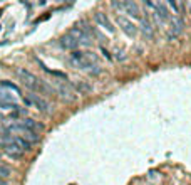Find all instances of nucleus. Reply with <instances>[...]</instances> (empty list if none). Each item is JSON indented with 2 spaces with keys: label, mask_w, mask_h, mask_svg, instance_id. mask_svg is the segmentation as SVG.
<instances>
[{
  "label": "nucleus",
  "mask_w": 191,
  "mask_h": 185,
  "mask_svg": "<svg viewBox=\"0 0 191 185\" xmlns=\"http://www.w3.org/2000/svg\"><path fill=\"white\" fill-rule=\"evenodd\" d=\"M2 88H8V89H12V91H15V93H19V88L15 86L14 82H8V81H2Z\"/></svg>",
  "instance_id": "obj_15"
},
{
  "label": "nucleus",
  "mask_w": 191,
  "mask_h": 185,
  "mask_svg": "<svg viewBox=\"0 0 191 185\" xmlns=\"http://www.w3.org/2000/svg\"><path fill=\"white\" fill-rule=\"evenodd\" d=\"M117 24H119V27L123 29L128 35H131V37L136 35L137 29H136V25H134L129 19H126V17H123V15H117Z\"/></svg>",
  "instance_id": "obj_6"
},
{
  "label": "nucleus",
  "mask_w": 191,
  "mask_h": 185,
  "mask_svg": "<svg viewBox=\"0 0 191 185\" xmlns=\"http://www.w3.org/2000/svg\"><path fill=\"white\" fill-rule=\"evenodd\" d=\"M12 175V170H10V167H7V165L0 163V178L3 180V178H8Z\"/></svg>",
  "instance_id": "obj_13"
},
{
  "label": "nucleus",
  "mask_w": 191,
  "mask_h": 185,
  "mask_svg": "<svg viewBox=\"0 0 191 185\" xmlns=\"http://www.w3.org/2000/svg\"><path fill=\"white\" fill-rule=\"evenodd\" d=\"M94 19L97 20V24H99L101 27H104L106 30H109V32H114L112 24L109 22V19L106 17V14H104V12H96V14H94Z\"/></svg>",
  "instance_id": "obj_10"
},
{
  "label": "nucleus",
  "mask_w": 191,
  "mask_h": 185,
  "mask_svg": "<svg viewBox=\"0 0 191 185\" xmlns=\"http://www.w3.org/2000/svg\"><path fill=\"white\" fill-rule=\"evenodd\" d=\"M67 34L72 35L75 41L79 42V46H81V44H82V46H91V44H92V41H91V35H89L82 27H72V29L67 32Z\"/></svg>",
  "instance_id": "obj_4"
},
{
  "label": "nucleus",
  "mask_w": 191,
  "mask_h": 185,
  "mask_svg": "<svg viewBox=\"0 0 191 185\" xmlns=\"http://www.w3.org/2000/svg\"><path fill=\"white\" fill-rule=\"evenodd\" d=\"M54 93H57L64 101H74L75 99V94L72 93V89L69 88L67 84H64V82H55Z\"/></svg>",
  "instance_id": "obj_5"
},
{
  "label": "nucleus",
  "mask_w": 191,
  "mask_h": 185,
  "mask_svg": "<svg viewBox=\"0 0 191 185\" xmlns=\"http://www.w3.org/2000/svg\"><path fill=\"white\" fill-rule=\"evenodd\" d=\"M74 86H75L77 89H79L81 93H89V91H91V86H89V84H86L84 81H77V82H74Z\"/></svg>",
  "instance_id": "obj_14"
},
{
  "label": "nucleus",
  "mask_w": 191,
  "mask_h": 185,
  "mask_svg": "<svg viewBox=\"0 0 191 185\" xmlns=\"http://www.w3.org/2000/svg\"><path fill=\"white\" fill-rule=\"evenodd\" d=\"M116 7H121L126 10V14L132 15V17H136V19H141V15H139V8L134 5V4H131V2H123V4H114Z\"/></svg>",
  "instance_id": "obj_11"
},
{
  "label": "nucleus",
  "mask_w": 191,
  "mask_h": 185,
  "mask_svg": "<svg viewBox=\"0 0 191 185\" xmlns=\"http://www.w3.org/2000/svg\"><path fill=\"white\" fill-rule=\"evenodd\" d=\"M0 185H8V184L5 182V180H2V178H0Z\"/></svg>",
  "instance_id": "obj_16"
},
{
  "label": "nucleus",
  "mask_w": 191,
  "mask_h": 185,
  "mask_svg": "<svg viewBox=\"0 0 191 185\" xmlns=\"http://www.w3.org/2000/svg\"><path fill=\"white\" fill-rule=\"evenodd\" d=\"M0 101L2 103H10V104H17V98L10 93V91H7V89L0 88Z\"/></svg>",
  "instance_id": "obj_12"
},
{
  "label": "nucleus",
  "mask_w": 191,
  "mask_h": 185,
  "mask_svg": "<svg viewBox=\"0 0 191 185\" xmlns=\"http://www.w3.org/2000/svg\"><path fill=\"white\" fill-rule=\"evenodd\" d=\"M17 123L22 125L25 130L32 131V133H39V131L44 130V125L39 123V121H35V120H32V118H24V120H19Z\"/></svg>",
  "instance_id": "obj_7"
},
{
  "label": "nucleus",
  "mask_w": 191,
  "mask_h": 185,
  "mask_svg": "<svg viewBox=\"0 0 191 185\" xmlns=\"http://www.w3.org/2000/svg\"><path fill=\"white\" fill-rule=\"evenodd\" d=\"M59 44H61L64 49H67V51H75V49L79 47V42L75 41L72 35H69V34L62 35L61 39H59Z\"/></svg>",
  "instance_id": "obj_9"
},
{
  "label": "nucleus",
  "mask_w": 191,
  "mask_h": 185,
  "mask_svg": "<svg viewBox=\"0 0 191 185\" xmlns=\"http://www.w3.org/2000/svg\"><path fill=\"white\" fill-rule=\"evenodd\" d=\"M2 148H3V151H5L10 158L19 160V158L24 157V151H22L19 146H15L14 143H2Z\"/></svg>",
  "instance_id": "obj_8"
},
{
  "label": "nucleus",
  "mask_w": 191,
  "mask_h": 185,
  "mask_svg": "<svg viewBox=\"0 0 191 185\" xmlns=\"http://www.w3.org/2000/svg\"><path fill=\"white\" fill-rule=\"evenodd\" d=\"M25 103L35 106V108H37L39 111H42V113H50V111H52L50 104H49L42 96L35 94V93H29V94H27V99H25Z\"/></svg>",
  "instance_id": "obj_3"
},
{
  "label": "nucleus",
  "mask_w": 191,
  "mask_h": 185,
  "mask_svg": "<svg viewBox=\"0 0 191 185\" xmlns=\"http://www.w3.org/2000/svg\"><path fill=\"white\" fill-rule=\"evenodd\" d=\"M3 120H5V116H3V115L0 113V121H3Z\"/></svg>",
  "instance_id": "obj_17"
},
{
  "label": "nucleus",
  "mask_w": 191,
  "mask_h": 185,
  "mask_svg": "<svg viewBox=\"0 0 191 185\" xmlns=\"http://www.w3.org/2000/svg\"><path fill=\"white\" fill-rule=\"evenodd\" d=\"M17 76H19V79L22 81V84H24L25 88L30 89V93H35V94L40 93V94H47V96L55 94L52 86H49L45 81L39 79L37 76L32 74V72L27 71V69H17Z\"/></svg>",
  "instance_id": "obj_1"
},
{
  "label": "nucleus",
  "mask_w": 191,
  "mask_h": 185,
  "mask_svg": "<svg viewBox=\"0 0 191 185\" xmlns=\"http://www.w3.org/2000/svg\"><path fill=\"white\" fill-rule=\"evenodd\" d=\"M70 66H74L77 69H89L96 66L97 62V56L94 52H82V51H72V54L69 57Z\"/></svg>",
  "instance_id": "obj_2"
}]
</instances>
